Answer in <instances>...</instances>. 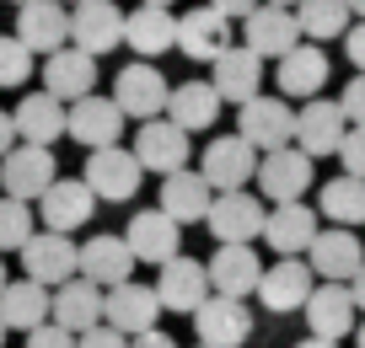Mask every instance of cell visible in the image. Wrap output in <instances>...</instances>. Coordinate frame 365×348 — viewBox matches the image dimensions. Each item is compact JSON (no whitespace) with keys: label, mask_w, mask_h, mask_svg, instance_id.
Listing matches in <instances>:
<instances>
[{"label":"cell","mask_w":365,"mask_h":348,"mask_svg":"<svg viewBox=\"0 0 365 348\" xmlns=\"http://www.w3.org/2000/svg\"><path fill=\"white\" fill-rule=\"evenodd\" d=\"M354 348H365V322H360V327H354Z\"/></svg>","instance_id":"816d5d0a"},{"label":"cell","mask_w":365,"mask_h":348,"mask_svg":"<svg viewBox=\"0 0 365 348\" xmlns=\"http://www.w3.org/2000/svg\"><path fill=\"white\" fill-rule=\"evenodd\" d=\"M199 348H215V343H199Z\"/></svg>","instance_id":"6f0895ef"},{"label":"cell","mask_w":365,"mask_h":348,"mask_svg":"<svg viewBox=\"0 0 365 348\" xmlns=\"http://www.w3.org/2000/svg\"><path fill=\"white\" fill-rule=\"evenodd\" d=\"M317 209L328 214L333 225H365V177L344 172V177L322 182V199H317Z\"/></svg>","instance_id":"d590c367"},{"label":"cell","mask_w":365,"mask_h":348,"mask_svg":"<svg viewBox=\"0 0 365 348\" xmlns=\"http://www.w3.org/2000/svg\"><path fill=\"white\" fill-rule=\"evenodd\" d=\"M296 348H339V337H317V332H312L307 343H296Z\"/></svg>","instance_id":"681fc988"},{"label":"cell","mask_w":365,"mask_h":348,"mask_svg":"<svg viewBox=\"0 0 365 348\" xmlns=\"http://www.w3.org/2000/svg\"><path fill=\"white\" fill-rule=\"evenodd\" d=\"M349 11H354V16H360V22H365V0H349Z\"/></svg>","instance_id":"f907efd6"},{"label":"cell","mask_w":365,"mask_h":348,"mask_svg":"<svg viewBox=\"0 0 365 348\" xmlns=\"http://www.w3.org/2000/svg\"><path fill=\"white\" fill-rule=\"evenodd\" d=\"M274 86H279V97H322V86H328V54H322L317 43H296L290 54L274 59Z\"/></svg>","instance_id":"7402d4cb"},{"label":"cell","mask_w":365,"mask_h":348,"mask_svg":"<svg viewBox=\"0 0 365 348\" xmlns=\"http://www.w3.org/2000/svg\"><path fill=\"white\" fill-rule=\"evenodd\" d=\"M135 156H140V167L145 172H178V167H188V156H194V135L182 124H172V118H145V129L135 135Z\"/></svg>","instance_id":"4fadbf2b"},{"label":"cell","mask_w":365,"mask_h":348,"mask_svg":"<svg viewBox=\"0 0 365 348\" xmlns=\"http://www.w3.org/2000/svg\"><path fill=\"white\" fill-rule=\"evenodd\" d=\"M81 337V348H129V332H118L113 322H97V327H86V332H76Z\"/></svg>","instance_id":"b9f144b4"},{"label":"cell","mask_w":365,"mask_h":348,"mask_svg":"<svg viewBox=\"0 0 365 348\" xmlns=\"http://www.w3.org/2000/svg\"><path fill=\"white\" fill-rule=\"evenodd\" d=\"M33 204L27 199H11V193H0V252H22V241L33 236Z\"/></svg>","instance_id":"74e56055"},{"label":"cell","mask_w":365,"mask_h":348,"mask_svg":"<svg viewBox=\"0 0 365 348\" xmlns=\"http://www.w3.org/2000/svg\"><path fill=\"white\" fill-rule=\"evenodd\" d=\"M307 263H312L317 279H344L349 284L354 273H360V263H365V247H360V236H354V225H328V231H317L312 247H307Z\"/></svg>","instance_id":"d6986e66"},{"label":"cell","mask_w":365,"mask_h":348,"mask_svg":"<svg viewBox=\"0 0 365 348\" xmlns=\"http://www.w3.org/2000/svg\"><path fill=\"white\" fill-rule=\"evenodd\" d=\"M307 188H312V156L296 145V139L258 156V193L269 204H290V199H301Z\"/></svg>","instance_id":"8992f818"},{"label":"cell","mask_w":365,"mask_h":348,"mask_svg":"<svg viewBox=\"0 0 365 348\" xmlns=\"http://www.w3.org/2000/svg\"><path fill=\"white\" fill-rule=\"evenodd\" d=\"M156 295H161V305L167 311H182V316H194L199 311V300L210 295V268L199 258H167L161 263V279H156Z\"/></svg>","instance_id":"484cf974"},{"label":"cell","mask_w":365,"mask_h":348,"mask_svg":"<svg viewBox=\"0 0 365 348\" xmlns=\"http://www.w3.org/2000/svg\"><path fill=\"white\" fill-rule=\"evenodd\" d=\"M65 135L76 139V145H86V150L118 145V139H124V107H118L113 97H97V91H86V97L70 102Z\"/></svg>","instance_id":"30bf717a"},{"label":"cell","mask_w":365,"mask_h":348,"mask_svg":"<svg viewBox=\"0 0 365 348\" xmlns=\"http://www.w3.org/2000/svg\"><path fill=\"white\" fill-rule=\"evenodd\" d=\"M242 38H247L263 59H279V54H290L307 33H301L296 6H274V0H263L252 16H242Z\"/></svg>","instance_id":"e0dca14e"},{"label":"cell","mask_w":365,"mask_h":348,"mask_svg":"<svg viewBox=\"0 0 365 348\" xmlns=\"http://www.w3.org/2000/svg\"><path fill=\"white\" fill-rule=\"evenodd\" d=\"M312 290H317V273L301 258H279L274 268H263V279H258V300H263V311H274V316L301 311Z\"/></svg>","instance_id":"ac0fdd59"},{"label":"cell","mask_w":365,"mask_h":348,"mask_svg":"<svg viewBox=\"0 0 365 348\" xmlns=\"http://www.w3.org/2000/svg\"><path fill=\"white\" fill-rule=\"evenodd\" d=\"M81 177L91 182V193H97L103 204H124V199H135V193H140L145 167H140V156H135V150H124V139H118V145L86 150V172H81Z\"/></svg>","instance_id":"7a4b0ae2"},{"label":"cell","mask_w":365,"mask_h":348,"mask_svg":"<svg viewBox=\"0 0 365 348\" xmlns=\"http://www.w3.org/2000/svg\"><path fill=\"white\" fill-rule=\"evenodd\" d=\"M220 102L226 97L215 91V80H182V86H172V97H167V118L182 124L188 135H194V129H215Z\"/></svg>","instance_id":"e575fe53"},{"label":"cell","mask_w":365,"mask_h":348,"mask_svg":"<svg viewBox=\"0 0 365 348\" xmlns=\"http://www.w3.org/2000/svg\"><path fill=\"white\" fill-rule=\"evenodd\" d=\"M210 80H215V91L226 102H247V97H258V86H263V54L252 43H231L226 54L210 65Z\"/></svg>","instance_id":"83f0119b"},{"label":"cell","mask_w":365,"mask_h":348,"mask_svg":"<svg viewBox=\"0 0 365 348\" xmlns=\"http://www.w3.org/2000/svg\"><path fill=\"white\" fill-rule=\"evenodd\" d=\"M210 6H220V11L231 16V22H242V16H252L263 6V0H210Z\"/></svg>","instance_id":"f6af8a7d"},{"label":"cell","mask_w":365,"mask_h":348,"mask_svg":"<svg viewBox=\"0 0 365 348\" xmlns=\"http://www.w3.org/2000/svg\"><path fill=\"white\" fill-rule=\"evenodd\" d=\"M296 16H301V33L328 43V38H344L349 33V0H296Z\"/></svg>","instance_id":"8d00e7d4"},{"label":"cell","mask_w":365,"mask_h":348,"mask_svg":"<svg viewBox=\"0 0 365 348\" xmlns=\"http://www.w3.org/2000/svg\"><path fill=\"white\" fill-rule=\"evenodd\" d=\"M349 290H354V305H360V311H365V263H360V273H354V279H349Z\"/></svg>","instance_id":"c3c4849f"},{"label":"cell","mask_w":365,"mask_h":348,"mask_svg":"<svg viewBox=\"0 0 365 348\" xmlns=\"http://www.w3.org/2000/svg\"><path fill=\"white\" fill-rule=\"evenodd\" d=\"M16 6H22V0H16Z\"/></svg>","instance_id":"680465c9"},{"label":"cell","mask_w":365,"mask_h":348,"mask_svg":"<svg viewBox=\"0 0 365 348\" xmlns=\"http://www.w3.org/2000/svg\"><path fill=\"white\" fill-rule=\"evenodd\" d=\"M145 6H172V0H145Z\"/></svg>","instance_id":"11a10c76"},{"label":"cell","mask_w":365,"mask_h":348,"mask_svg":"<svg viewBox=\"0 0 365 348\" xmlns=\"http://www.w3.org/2000/svg\"><path fill=\"white\" fill-rule=\"evenodd\" d=\"M210 204H215V188H210L205 172L178 167V172H167V177H161V209H167L172 220L194 225V220H205V214H210Z\"/></svg>","instance_id":"4dcf8cb0"},{"label":"cell","mask_w":365,"mask_h":348,"mask_svg":"<svg viewBox=\"0 0 365 348\" xmlns=\"http://www.w3.org/2000/svg\"><path fill=\"white\" fill-rule=\"evenodd\" d=\"M263 220H269V204H263L258 193H247V188L215 193V204H210V214H205V225H210L215 241H258Z\"/></svg>","instance_id":"3957f363"},{"label":"cell","mask_w":365,"mask_h":348,"mask_svg":"<svg viewBox=\"0 0 365 348\" xmlns=\"http://www.w3.org/2000/svg\"><path fill=\"white\" fill-rule=\"evenodd\" d=\"M322 209H307L301 199H290V204H274L269 209V220H263V241H269L279 258H307V247H312V236L322 231Z\"/></svg>","instance_id":"ffe728a7"},{"label":"cell","mask_w":365,"mask_h":348,"mask_svg":"<svg viewBox=\"0 0 365 348\" xmlns=\"http://www.w3.org/2000/svg\"><path fill=\"white\" fill-rule=\"evenodd\" d=\"M344 135H349V112H344V102H328V97H307L296 112V145L307 150L312 161L322 156H339Z\"/></svg>","instance_id":"5b68a950"},{"label":"cell","mask_w":365,"mask_h":348,"mask_svg":"<svg viewBox=\"0 0 365 348\" xmlns=\"http://www.w3.org/2000/svg\"><path fill=\"white\" fill-rule=\"evenodd\" d=\"M124 241L135 247L140 263H156V268H161L167 258H178V252H182V220H172V214L156 204V209H145V214L129 220Z\"/></svg>","instance_id":"cb8c5ba5"},{"label":"cell","mask_w":365,"mask_h":348,"mask_svg":"<svg viewBox=\"0 0 365 348\" xmlns=\"http://www.w3.org/2000/svg\"><path fill=\"white\" fill-rule=\"evenodd\" d=\"M194 332H199V343H215V348H237V343H247L252 337V311H247V300L242 295H205L199 300V311H194Z\"/></svg>","instance_id":"9c48e42d"},{"label":"cell","mask_w":365,"mask_h":348,"mask_svg":"<svg viewBox=\"0 0 365 348\" xmlns=\"http://www.w3.org/2000/svg\"><path fill=\"white\" fill-rule=\"evenodd\" d=\"M167 97H172V86H167V75H161L150 59H140V65H124L118 70V80H113V102L124 107V118H156L161 107H167Z\"/></svg>","instance_id":"9a60e30c"},{"label":"cell","mask_w":365,"mask_h":348,"mask_svg":"<svg viewBox=\"0 0 365 348\" xmlns=\"http://www.w3.org/2000/svg\"><path fill=\"white\" fill-rule=\"evenodd\" d=\"M27 348H81V337L70 332V327H59L54 316H48L43 327H33V332H27Z\"/></svg>","instance_id":"ab89813d"},{"label":"cell","mask_w":365,"mask_h":348,"mask_svg":"<svg viewBox=\"0 0 365 348\" xmlns=\"http://www.w3.org/2000/svg\"><path fill=\"white\" fill-rule=\"evenodd\" d=\"M274 6H296V0H274Z\"/></svg>","instance_id":"9f6ffc18"},{"label":"cell","mask_w":365,"mask_h":348,"mask_svg":"<svg viewBox=\"0 0 365 348\" xmlns=\"http://www.w3.org/2000/svg\"><path fill=\"white\" fill-rule=\"evenodd\" d=\"M339 161H344V172L365 177V124H349V135H344V145H339Z\"/></svg>","instance_id":"60d3db41"},{"label":"cell","mask_w":365,"mask_h":348,"mask_svg":"<svg viewBox=\"0 0 365 348\" xmlns=\"http://www.w3.org/2000/svg\"><path fill=\"white\" fill-rule=\"evenodd\" d=\"M108 311V290L103 284H91L86 273H76V279L54 284V322L70 327V332H86V327H97Z\"/></svg>","instance_id":"f1b7e54d"},{"label":"cell","mask_w":365,"mask_h":348,"mask_svg":"<svg viewBox=\"0 0 365 348\" xmlns=\"http://www.w3.org/2000/svg\"><path fill=\"white\" fill-rule=\"evenodd\" d=\"M16 139H22V135H16V118H11V112H0V156H6Z\"/></svg>","instance_id":"7dc6e473"},{"label":"cell","mask_w":365,"mask_h":348,"mask_svg":"<svg viewBox=\"0 0 365 348\" xmlns=\"http://www.w3.org/2000/svg\"><path fill=\"white\" fill-rule=\"evenodd\" d=\"M6 284H11V279H6V258H0V290H6Z\"/></svg>","instance_id":"db71d44e"},{"label":"cell","mask_w":365,"mask_h":348,"mask_svg":"<svg viewBox=\"0 0 365 348\" xmlns=\"http://www.w3.org/2000/svg\"><path fill=\"white\" fill-rule=\"evenodd\" d=\"M33 48L22 43V38H0V86H27V75H33Z\"/></svg>","instance_id":"f35d334b"},{"label":"cell","mask_w":365,"mask_h":348,"mask_svg":"<svg viewBox=\"0 0 365 348\" xmlns=\"http://www.w3.org/2000/svg\"><path fill=\"white\" fill-rule=\"evenodd\" d=\"M258 279H263V263L252 252V241H220L215 258H210V290L220 295H258Z\"/></svg>","instance_id":"d4e9b609"},{"label":"cell","mask_w":365,"mask_h":348,"mask_svg":"<svg viewBox=\"0 0 365 348\" xmlns=\"http://www.w3.org/2000/svg\"><path fill=\"white\" fill-rule=\"evenodd\" d=\"M301 311H307V327L317 337H349L354 327H360V305H354V290L344 279H322L317 290L307 295V305H301Z\"/></svg>","instance_id":"7c38bea8"},{"label":"cell","mask_w":365,"mask_h":348,"mask_svg":"<svg viewBox=\"0 0 365 348\" xmlns=\"http://www.w3.org/2000/svg\"><path fill=\"white\" fill-rule=\"evenodd\" d=\"M6 332H11V327H6V316H0V348H6Z\"/></svg>","instance_id":"f5cc1de1"},{"label":"cell","mask_w":365,"mask_h":348,"mask_svg":"<svg viewBox=\"0 0 365 348\" xmlns=\"http://www.w3.org/2000/svg\"><path fill=\"white\" fill-rule=\"evenodd\" d=\"M161 311H167V305H161L156 284L124 279V284H113V290H108V311H103V322H113L118 332H129V337H135V332H150Z\"/></svg>","instance_id":"603a6c76"},{"label":"cell","mask_w":365,"mask_h":348,"mask_svg":"<svg viewBox=\"0 0 365 348\" xmlns=\"http://www.w3.org/2000/svg\"><path fill=\"white\" fill-rule=\"evenodd\" d=\"M237 135L252 139L258 150H279L296 139V112H290L285 97H263L258 91V97H247L237 107Z\"/></svg>","instance_id":"ba28073f"},{"label":"cell","mask_w":365,"mask_h":348,"mask_svg":"<svg viewBox=\"0 0 365 348\" xmlns=\"http://www.w3.org/2000/svg\"><path fill=\"white\" fill-rule=\"evenodd\" d=\"M70 6H76V0H70Z\"/></svg>","instance_id":"91938a15"},{"label":"cell","mask_w":365,"mask_h":348,"mask_svg":"<svg viewBox=\"0 0 365 348\" xmlns=\"http://www.w3.org/2000/svg\"><path fill=\"white\" fill-rule=\"evenodd\" d=\"M344 54H349L354 70H365V22H354L349 33H344Z\"/></svg>","instance_id":"ee69618b"},{"label":"cell","mask_w":365,"mask_h":348,"mask_svg":"<svg viewBox=\"0 0 365 348\" xmlns=\"http://www.w3.org/2000/svg\"><path fill=\"white\" fill-rule=\"evenodd\" d=\"M16 135L33 139V145H54L65 135V118H70V102H59L54 91H33V97L16 102Z\"/></svg>","instance_id":"836d02e7"},{"label":"cell","mask_w":365,"mask_h":348,"mask_svg":"<svg viewBox=\"0 0 365 348\" xmlns=\"http://www.w3.org/2000/svg\"><path fill=\"white\" fill-rule=\"evenodd\" d=\"M135 247H129L124 236H91L86 247H81V273H86L91 284H103V290H113V284L135 279Z\"/></svg>","instance_id":"1f68e13d"},{"label":"cell","mask_w":365,"mask_h":348,"mask_svg":"<svg viewBox=\"0 0 365 348\" xmlns=\"http://www.w3.org/2000/svg\"><path fill=\"white\" fill-rule=\"evenodd\" d=\"M59 177V161H54V145H33V139H16L6 156H0V193L11 199H27L38 204Z\"/></svg>","instance_id":"6da1fadb"},{"label":"cell","mask_w":365,"mask_h":348,"mask_svg":"<svg viewBox=\"0 0 365 348\" xmlns=\"http://www.w3.org/2000/svg\"><path fill=\"white\" fill-rule=\"evenodd\" d=\"M70 43L103 59L108 48L124 43V11L113 0H76L70 6Z\"/></svg>","instance_id":"5bb4252c"},{"label":"cell","mask_w":365,"mask_h":348,"mask_svg":"<svg viewBox=\"0 0 365 348\" xmlns=\"http://www.w3.org/2000/svg\"><path fill=\"white\" fill-rule=\"evenodd\" d=\"M124 43L140 59H156L167 48H178V16H172V6H145L140 0L135 11L124 16Z\"/></svg>","instance_id":"f546056e"},{"label":"cell","mask_w":365,"mask_h":348,"mask_svg":"<svg viewBox=\"0 0 365 348\" xmlns=\"http://www.w3.org/2000/svg\"><path fill=\"white\" fill-rule=\"evenodd\" d=\"M129 348H178V343H172L167 332H156V327H150V332H135V343H129Z\"/></svg>","instance_id":"bcb514c9"},{"label":"cell","mask_w":365,"mask_h":348,"mask_svg":"<svg viewBox=\"0 0 365 348\" xmlns=\"http://www.w3.org/2000/svg\"><path fill=\"white\" fill-rule=\"evenodd\" d=\"M91 86H97V54H86V48H76V43L43 54V91H54L59 102L86 97Z\"/></svg>","instance_id":"4316f807"},{"label":"cell","mask_w":365,"mask_h":348,"mask_svg":"<svg viewBox=\"0 0 365 348\" xmlns=\"http://www.w3.org/2000/svg\"><path fill=\"white\" fill-rule=\"evenodd\" d=\"M258 156L263 150L252 145V139L242 135H220L205 145V156H199V172L210 177V188L226 193V188H247L252 177H258Z\"/></svg>","instance_id":"52a82bcc"},{"label":"cell","mask_w":365,"mask_h":348,"mask_svg":"<svg viewBox=\"0 0 365 348\" xmlns=\"http://www.w3.org/2000/svg\"><path fill=\"white\" fill-rule=\"evenodd\" d=\"M22 268H27V279H38V284H65V279H76L81 273V247L65 236V231H33V236L22 241Z\"/></svg>","instance_id":"277c9868"},{"label":"cell","mask_w":365,"mask_h":348,"mask_svg":"<svg viewBox=\"0 0 365 348\" xmlns=\"http://www.w3.org/2000/svg\"><path fill=\"white\" fill-rule=\"evenodd\" d=\"M344 112H349V124H365V70H354V80L339 91Z\"/></svg>","instance_id":"7bdbcfd3"},{"label":"cell","mask_w":365,"mask_h":348,"mask_svg":"<svg viewBox=\"0 0 365 348\" xmlns=\"http://www.w3.org/2000/svg\"><path fill=\"white\" fill-rule=\"evenodd\" d=\"M16 38L33 54H54L70 43V11L65 0H22L16 6Z\"/></svg>","instance_id":"44dd1931"},{"label":"cell","mask_w":365,"mask_h":348,"mask_svg":"<svg viewBox=\"0 0 365 348\" xmlns=\"http://www.w3.org/2000/svg\"><path fill=\"white\" fill-rule=\"evenodd\" d=\"M231 48V16L220 6H194L178 16V54H188L194 65H215Z\"/></svg>","instance_id":"8fae6325"},{"label":"cell","mask_w":365,"mask_h":348,"mask_svg":"<svg viewBox=\"0 0 365 348\" xmlns=\"http://www.w3.org/2000/svg\"><path fill=\"white\" fill-rule=\"evenodd\" d=\"M0 316H6V327L11 332H33V327H43L48 316H54V290L38 279H16L0 290Z\"/></svg>","instance_id":"d6a6232c"},{"label":"cell","mask_w":365,"mask_h":348,"mask_svg":"<svg viewBox=\"0 0 365 348\" xmlns=\"http://www.w3.org/2000/svg\"><path fill=\"white\" fill-rule=\"evenodd\" d=\"M97 193H91V182L86 177H54V188L43 193V199H38V220L48 225V231H81V225L91 220V214H97Z\"/></svg>","instance_id":"2e32d148"}]
</instances>
